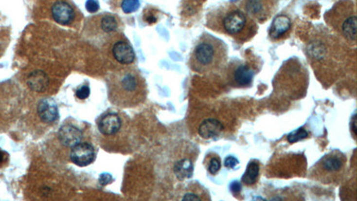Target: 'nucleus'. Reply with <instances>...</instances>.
<instances>
[{
	"label": "nucleus",
	"mask_w": 357,
	"mask_h": 201,
	"mask_svg": "<svg viewBox=\"0 0 357 201\" xmlns=\"http://www.w3.org/2000/svg\"><path fill=\"white\" fill-rule=\"evenodd\" d=\"M6 154L3 150L0 149V165L6 162Z\"/></svg>",
	"instance_id": "bb28decb"
},
{
	"label": "nucleus",
	"mask_w": 357,
	"mask_h": 201,
	"mask_svg": "<svg viewBox=\"0 0 357 201\" xmlns=\"http://www.w3.org/2000/svg\"><path fill=\"white\" fill-rule=\"evenodd\" d=\"M237 164H238V160L234 157H228L224 162V165L227 168H234Z\"/></svg>",
	"instance_id": "a878e982"
},
{
	"label": "nucleus",
	"mask_w": 357,
	"mask_h": 201,
	"mask_svg": "<svg viewBox=\"0 0 357 201\" xmlns=\"http://www.w3.org/2000/svg\"><path fill=\"white\" fill-rule=\"evenodd\" d=\"M123 121L119 114L108 113L102 115L98 122V130L104 136L116 135L122 128Z\"/></svg>",
	"instance_id": "ddd939ff"
},
{
	"label": "nucleus",
	"mask_w": 357,
	"mask_h": 201,
	"mask_svg": "<svg viewBox=\"0 0 357 201\" xmlns=\"http://www.w3.org/2000/svg\"><path fill=\"white\" fill-rule=\"evenodd\" d=\"M38 114L40 120L46 124H53L59 118L57 105L52 98L42 99L38 103Z\"/></svg>",
	"instance_id": "4468645a"
},
{
	"label": "nucleus",
	"mask_w": 357,
	"mask_h": 201,
	"mask_svg": "<svg viewBox=\"0 0 357 201\" xmlns=\"http://www.w3.org/2000/svg\"><path fill=\"white\" fill-rule=\"evenodd\" d=\"M119 19L114 15H101L90 19V32L95 35L98 33L102 38H111L119 30Z\"/></svg>",
	"instance_id": "6e6552de"
},
{
	"label": "nucleus",
	"mask_w": 357,
	"mask_h": 201,
	"mask_svg": "<svg viewBox=\"0 0 357 201\" xmlns=\"http://www.w3.org/2000/svg\"><path fill=\"white\" fill-rule=\"evenodd\" d=\"M28 84H29V87L34 91L41 92L48 87V84H49L48 76L46 75V73H44L43 72H35L29 77Z\"/></svg>",
	"instance_id": "a211bd4d"
},
{
	"label": "nucleus",
	"mask_w": 357,
	"mask_h": 201,
	"mask_svg": "<svg viewBox=\"0 0 357 201\" xmlns=\"http://www.w3.org/2000/svg\"><path fill=\"white\" fill-rule=\"evenodd\" d=\"M141 3L139 0H123L122 9L125 14H131L139 9Z\"/></svg>",
	"instance_id": "aec40b11"
},
{
	"label": "nucleus",
	"mask_w": 357,
	"mask_h": 201,
	"mask_svg": "<svg viewBox=\"0 0 357 201\" xmlns=\"http://www.w3.org/2000/svg\"><path fill=\"white\" fill-rule=\"evenodd\" d=\"M308 137V132L304 130L303 128L298 129V130H295L292 133H290L287 136V141L290 143H295V142H299L301 140H303L305 138Z\"/></svg>",
	"instance_id": "412c9836"
},
{
	"label": "nucleus",
	"mask_w": 357,
	"mask_h": 201,
	"mask_svg": "<svg viewBox=\"0 0 357 201\" xmlns=\"http://www.w3.org/2000/svg\"><path fill=\"white\" fill-rule=\"evenodd\" d=\"M227 60V45L209 33H203L190 55V69L200 74H210L225 67Z\"/></svg>",
	"instance_id": "7ed1b4c3"
},
{
	"label": "nucleus",
	"mask_w": 357,
	"mask_h": 201,
	"mask_svg": "<svg viewBox=\"0 0 357 201\" xmlns=\"http://www.w3.org/2000/svg\"><path fill=\"white\" fill-rule=\"evenodd\" d=\"M223 126L222 124L214 119L205 120L201 123L198 128V133L204 139H213L222 132Z\"/></svg>",
	"instance_id": "dca6fc26"
},
{
	"label": "nucleus",
	"mask_w": 357,
	"mask_h": 201,
	"mask_svg": "<svg viewBox=\"0 0 357 201\" xmlns=\"http://www.w3.org/2000/svg\"><path fill=\"white\" fill-rule=\"evenodd\" d=\"M87 11L90 14H95L99 9V3L98 0H88L86 2Z\"/></svg>",
	"instance_id": "b1692460"
},
{
	"label": "nucleus",
	"mask_w": 357,
	"mask_h": 201,
	"mask_svg": "<svg viewBox=\"0 0 357 201\" xmlns=\"http://www.w3.org/2000/svg\"><path fill=\"white\" fill-rule=\"evenodd\" d=\"M346 155L339 150L326 154L310 170L309 176L324 184L338 183L346 170Z\"/></svg>",
	"instance_id": "39448f33"
},
{
	"label": "nucleus",
	"mask_w": 357,
	"mask_h": 201,
	"mask_svg": "<svg viewBox=\"0 0 357 201\" xmlns=\"http://www.w3.org/2000/svg\"><path fill=\"white\" fill-rule=\"evenodd\" d=\"M89 94H90V89L88 85L81 86L76 91V97L81 100H84L89 98Z\"/></svg>",
	"instance_id": "5701e85b"
},
{
	"label": "nucleus",
	"mask_w": 357,
	"mask_h": 201,
	"mask_svg": "<svg viewBox=\"0 0 357 201\" xmlns=\"http://www.w3.org/2000/svg\"><path fill=\"white\" fill-rule=\"evenodd\" d=\"M71 148V161L78 166H88L96 158L95 148L88 142H79Z\"/></svg>",
	"instance_id": "9d476101"
},
{
	"label": "nucleus",
	"mask_w": 357,
	"mask_h": 201,
	"mask_svg": "<svg viewBox=\"0 0 357 201\" xmlns=\"http://www.w3.org/2000/svg\"><path fill=\"white\" fill-rule=\"evenodd\" d=\"M254 71L241 61H232L226 66L225 77L233 88H248L254 80Z\"/></svg>",
	"instance_id": "423d86ee"
},
{
	"label": "nucleus",
	"mask_w": 357,
	"mask_h": 201,
	"mask_svg": "<svg viewBox=\"0 0 357 201\" xmlns=\"http://www.w3.org/2000/svg\"><path fill=\"white\" fill-rule=\"evenodd\" d=\"M279 0H242L240 7L255 22L268 20L276 9Z\"/></svg>",
	"instance_id": "0eeeda50"
},
{
	"label": "nucleus",
	"mask_w": 357,
	"mask_h": 201,
	"mask_svg": "<svg viewBox=\"0 0 357 201\" xmlns=\"http://www.w3.org/2000/svg\"><path fill=\"white\" fill-rule=\"evenodd\" d=\"M206 197L203 194H196V192H188L185 194L184 197L182 198L183 201H202V200H206Z\"/></svg>",
	"instance_id": "393cba45"
},
{
	"label": "nucleus",
	"mask_w": 357,
	"mask_h": 201,
	"mask_svg": "<svg viewBox=\"0 0 357 201\" xmlns=\"http://www.w3.org/2000/svg\"><path fill=\"white\" fill-rule=\"evenodd\" d=\"M206 26L234 38L239 43L250 40L257 33V23L240 6L225 5L209 12Z\"/></svg>",
	"instance_id": "f03ea898"
},
{
	"label": "nucleus",
	"mask_w": 357,
	"mask_h": 201,
	"mask_svg": "<svg viewBox=\"0 0 357 201\" xmlns=\"http://www.w3.org/2000/svg\"><path fill=\"white\" fill-rule=\"evenodd\" d=\"M58 138L62 145L65 147H72L81 142L82 132L73 125H65L60 128Z\"/></svg>",
	"instance_id": "2eb2a0df"
},
{
	"label": "nucleus",
	"mask_w": 357,
	"mask_h": 201,
	"mask_svg": "<svg viewBox=\"0 0 357 201\" xmlns=\"http://www.w3.org/2000/svg\"><path fill=\"white\" fill-rule=\"evenodd\" d=\"M109 101L120 109H132L143 103L147 88L144 77L136 68L126 66L110 74L107 80Z\"/></svg>",
	"instance_id": "f257e3e1"
},
{
	"label": "nucleus",
	"mask_w": 357,
	"mask_h": 201,
	"mask_svg": "<svg viewBox=\"0 0 357 201\" xmlns=\"http://www.w3.org/2000/svg\"><path fill=\"white\" fill-rule=\"evenodd\" d=\"M111 52L114 60L121 65L129 66L135 61V52L133 48L125 39L115 40L112 45Z\"/></svg>",
	"instance_id": "9b49d317"
},
{
	"label": "nucleus",
	"mask_w": 357,
	"mask_h": 201,
	"mask_svg": "<svg viewBox=\"0 0 357 201\" xmlns=\"http://www.w3.org/2000/svg\"><path fill=\"white\" fill-rule=\"evenodd\" d=\"M221 166H222V164H221V161H220L219 158H217V157L216 158H212L210 161H209V163H208V172L213 175H214L220 171Z\"/></svg>",
	"instance_id": "4be33fe9"
},
{
	"label": "nucleus",
	"mask_w": 357,
	"mask_h": 201,
	"mask_svg": "<svg viewBox=\"0 0 357 201\" xmlns=\"http://www.w3.org/2000/svg\"><path fill=\"white\" fill-rule=\"evenodd\" d=\"M174 174L178 179L185 180L191 178L194 172V165L189 158H183L177 161L173 167Z\"/></svg>",
	"instance_id": "f3484780"
},
{
	"label": "nucleus",
	"mask_w": 357,
	"mask_h": 201,
	"mask_svg": "<svg viewBox=\"0 0 357 201\" xmlns=\"http://www.w3.org/2000/svg\"><path fill=\"white\" fill-rule=\"evenodd\" d=\"M51 14L54 22L65 26L73 23L77 17L74 6L66 0H56L51 7Z\"/></svg>",
	"instance_id": "1a4fd4ad"
},
{
	"label": "nucleus",
	"mask_w": 357,
	"mask_h": 201,
	"mask_svg": "<svg viewBox=\"0 0 357 201\" xmlns=\"http://www.w3.org/2000/svg\"><path fill=\"white\" fill-rule=\"evenodd\" d=\"M260 165L256 161H251L248 164L245 174L242 175L241 182L247 186H251L256 183L259 178Z\"/></svg>",
	"instance_id": "6ab92c4d"
},
{
	"label": "nucleus",
	"mask_w": 357,
	"mask_h": 201,
	"mask_svg": "<svg viewBox=\"0 0 357 201\" xmlns=\"http://www.w3.org/2000/svg\"><path fill=\"white\" fill-rule=\"evenodd\" d=\"M292 27V22L290 18L286 15L277 16L271 22L269 30V36L272 41L282 40L287 37Z\"/></svg>",
	"instance_id": "f8f14e48"
},
{
	"label": "nucleus",
	"mask_w": 357,
	"mask_h": 201,
	"mask_svg": "<svg viewBox=\"0 0 357 201\" xmlns=\"http://www.w3.org/2000/svg\"><path fill=\"white\" fill-rule=\"evenodd\" d=\"M327 24L349 43L357 40V12L351 0H339L325 13Z\"/></svg>",
	"instance_id": "20e7f679"
}]
</instances>
